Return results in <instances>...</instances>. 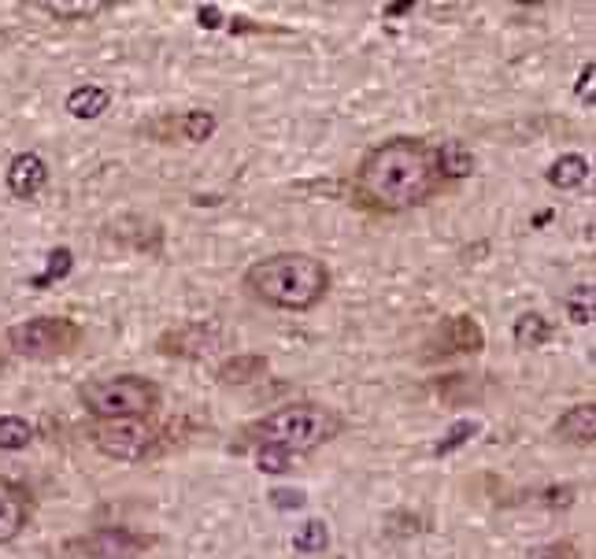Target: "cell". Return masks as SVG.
<instances>
[{"label":"cell","instance_id":"23","mask_svg":"<svg viewBox=\"0 0 596 559\" xmlns=\"http://www.w3.org/2000/svg\"><path fill=\"white\" fill-rule=\"evenodd\" d=\"M293 463V452H285V448L278 445H256V471L263 474H285Z\"/></svg>","mask_w":596,"mask_h":559},{"label":"cell","instance_id":"12","mask_svg":"<svg viewBox=\"0 0 596 559\" xmlns=\"http://www.w3.org/2000/svg\"><path fill=\"white\" fill-rule=\"evenodd\" d=\"M555 437H563V441L578 445V448H593L596 441V404L585 401V404H571L567 412L555 418Z\"/></svg>","mask_w":596,"mask_h":559},{"label":"cell","instance_id":"1","mask_svg":"<svg viewBox=\"0 0 596 559\" xmlns=\"http://www.w3.org/2000/svg\"><path fill=\"white\" fill-rule=\"evenodd\" d=\"M441 189L434 167V145L423 137H390L360 159L352 178L356 204L379 215H401L419 208Z\"/></svg>","mask_w":596,"mask_h":559},{"label":"cell","instance_id":"19","mask_svg":"<svg viewBox=\"0 0 596 559\" xmlns=\"http://www.w3.org/2000/svg\"><path fill=\"white\" fill-rule=\"evenodd\" d=\"M71 271H75V253H71L67 245H59V248H53V253H48L45 271L30 278V289H48V286L64 282V278L71 275Z\"/></svg>","mask_w":596,"mask_h":559},{"label":"cell","instance_id":"5","mask_svg":"<svg viewBox=\"0 0 596 559\" xmlns=\"http://www.w3.org/2000/svg\"><path fill=\"white\" fill-rule=\"evenodd\" d=\"M86 331L67 315H34L23 323L8 326L4 342L15 356L34 359V364H53V359L71 356L82 345Z\"/></svg>","mask_w":596,"mask_h":559},{"label":"cell","instance_id":"6","mask_svg":"<svg viewBox=\"0 0 596 559\" xmlns=\"http://www.w3.org/2000/svg\"><path fill=\"white\" fill-rule=\"evenodd\" d=\"M89 445L119 463H142L160 448V431L145 418H112V423L89 426Z\"/></svg>","mask_w":596,"mask_h":559},{"label":"cell","instance_id":"24","mask_svg":"<svg viewBox=\"0 0 596 559\" xmlns=\"http://www.w3.org/2000/svg\"><path fill=\"white\" fill-rule=\"evenodd\" d=\"M53 19H93L108 12V4H42Z\"/></svg>","mask_w":596,"mask_h":559},{"label":"cell","instance_id":"15","mask_svg":"<svg viewBox=\"0 0 596 559\" xmlns=\"http://www.w3.org/2000/svg\"><path fill=\"white\" fill-rule=\"evenodd\" d=\"M515 348H541L555 337V326L541 312H522L511 326Z\"/></svg>","mask_w":596,"mask_h":559},{"label":"cell","instance_id":"4","mask_svg":"<svg viewBox=\"0 0 596 559\" xmlns=\"http://www.w3.org/2000/svg\"><path fill=\"white\" fill-rule=\"evenodd\" d=\"M78 401L97 423L112 418H148L160 407L164 389L145 374H112L78 385Z\"/></svg>","mask_w":596,"mask_h":559},{"label":"cell","instance_id":"8","mask_svg":"<svg viewBox=\"0 0 596 559\" xmlns=\"http://www.w3.org/2000/svg\"><path fill=\"white\" fill-rule=\"evenodd\" d=\"M485 348V334L482 326L474 323L471 315H449L441 326H437V334L430 337V353L426 359H445V356H474Z\"/></svg>","mask_w":596,"mask_h":559},{"label":"cell","instance_id":"21","mask_svg":"<svg viewBox=\"0 0 596 559\" xmlns=\"http://www.w3.org/2000/svg\"><path fill=\"white\" fill-rule=\"evenodd\" d=\"M593 315H596V289H593V282L574 286L567 293V318L574 326H589Z\"/></svg>","mask_w":596,"mask_h":559},{"label":"cell","instance_id":"26","mask_svg":"<svg viewBox=\"0 0 596 559\" xmlns=\"http://www.w3.org/2000/svg\"><path fill=\"white\" fill-rule=\"evenodd\" d=\"M271 504L278 512H296V507L307 504L304 489H271Z\"/></svg>","mask_w":596,"mask_h":559},{"label":"cell","instance_id":"13","mask_svg":"<svg viewBox=\"0 0 596 559\" xmlns=\"http://www.w3.org/2000/svg\"><path fill=\"white\" fill-rule=\"evenodd\" d=\"M108 108H112V89L108 86H97V82H82L67 93V112L75 119H101Z\"/></svg>","mask_w":596,"mask_h":559},{"label":"cell","instance_id":"9","mask_svg":"<svg viewBox=\"0 0 596 559\" xmlns=\"http://www.w3.org/2000/svg\"><path fill=\"white\" fill-rule=\"evenodd\" d=\"M34 515V496L23 482L0 474V548L12 545L15 537H23Z\"/></svg>","mask_w":596,"mask_h":559},{"label":"cell","instance_id":"29","mask_svg":"<svg viewBox=\"0 0 596 559\" xmlns=\"http://www.w3.org/2000/svg\"><path fill=\"white\" fill-rule=\"evenodd\" d=\"M407 12H412V4H390V8H385V15H407Z\"/></svg>","mask_w":596,"mask_h":559},{"label":"cell","instance_id":"2","mask_svg":"<svg viewBox=\"0 0 596 559\" xmlns=\"http://www.w3.org/2000/svg\"><path fill=\"white\" fill-rule=\"evenodd\" d=\"M248 297L274 312H312L315 304L326 301L334 286L330 267L312 253H274L256 259L241 275Z\"/></svg>","mask_w":596,"mask_h":559},{"label":"cell","instance_id":"3","mask_svg":"<svg viewBox=\"0 0 596 559\" xmlns=\"http://www.w3.org/2000/svg\"><path fill=\"white\" fill-rule=\"evenodd\" d=\"M345 431V418L326 404L315 401H296L285 407H274L271 415H263L260 423H252L245 437H252L256 445H278L285 452L301 456L312 452L326 441H334Z\"/></svg>","mask_w":596,"mask_h":559},{"label":"cell","instance_id":"11","mask_svg":"<svg viewBox=\"0 0 596 559\" xmlns=\"http://www.w3.org/2000/svg\"><path fill=\"white\" fill-rule=\"evenodd\" d=\"M434 167H437V178H441V182H463V178L474 175L479 159H474V153L466 148V142L449 137V142L434 145Z\"/></svg>","mask_w":596,"mask_h":559},{"label":"cell","instance_id":"27","mask_svg":"<svg viewBox=\"0 0 596 559\" xmlns=\"http://www.w3.org/2000/svg\"><path fill=\"white\" fill-rule=\"evenodd\" d=\"M196 23H201L204 30H218L226 23V15H223V8H215V4H201L196 8Z\"/></svg>","mask_w":596,"mask_h":559},{"label":"cell","instance_id":"7","mask_svg":"<svg viewBox=\"0 0 596 559\" xmlns=\"http://www.w3.org/2000/svg\"><path fill=\"white\" fill-rule=\"evenodd\" d=\"M156 545L153 534L131 530V526H101V530L78 537L67 548L82 552L86 559H142Z\"/></svg>","mask_w":596,"mask_h":559},{"label":"cell","instance_id":"20","mask_svg":"<svg viewBox=\"0 0 596 559\" xmlns=\"http://www.w3.org/2000/svg\"><path fill=\"white\" fill-rule=\"evenodd\" d=\"M34 441V426L23 415H0V452H23Z\"/></svg>","mask_w":596,"mask_h":559},{"label":"cell","instance_id":"16","mask_svg":"<svg viewBox=\"0 0 596 559\" xmlns=\"http://www.w3.org/2000/svg\"><path fill=\"white\" fill-rule=\"evenodd\" d=\"M267 371V356L260 353H241V356H230L223 367H218V382L226 385H245V382H256Z\"/></svg>","mask_w":596,"mask_h":559},{"label":"cell","instance_id":"10","mask_svg":"<svg viewBox=\"0 0 596 559\" xmlns=\"http://www.w3.org/2000/svg\"><path fill=\"white\" fill-rule=\"evenodd\" d=\"M4 182L15 201H34V197L48 186V164L37 153H19L12 164H8Z\"/></svg>","mask_w":596,"mask_h":559},{"label":"cell","instance_id":"14","mask_svg":"<svg viewBox=\"0 0 596 559\" xmlns=\"http://www.w3.org/2000/svg\"><path fill=\"white\" fill-rule=\"evenodd\" d=\"M589 175H593V164L585 156L578 153H563V156H555V164L549 167V186L552 189H563V193H571V189H582L585 182H589Z\"/></svg>","mask_w":596,"mask_h":559},{"label":"cell","instance_id":"22","mask_svg":"<svg viewBox=\"0 0 596 559\" xmlns=\"http://www.w3.org/2000/svg\"><path fill=\"white\" fill-rule=\"evenodd\" d=\"M479 431H482L479 418H460V423H452L449 431H445L441 441L434 445V456H452L456 448H463V445L471 441V437L479 434Z\"/></svg>","mask_w":596,"mask_h":559},{"label":"cell","instance_id":"28","mask_svg":"<svg viewBox=\"0 0 596 559\" xmlns=\"http://www.w3.org/2000/svg\"><path fill=\"white\" fill-rule=\"evenodd\" d=\"M593 78H596V64L589 59V64L582 67V75H578V86H574V93H578L585 104H593Z\"/></svg>","mask_w":596,"mask_h":559},{"label":"cell","instance_id":"25","mask_svg":"<svg viewBox=\"0 0 596 559\" xmlns=\"http://www.w3.org/2000/svg\"><path fill=\"white\" fill-rule=\"evenodd\" d=\"M526 559H582L578 545L574 541H549V545H538Z\"/></svg>","mask_w":596,"mask_h":559},{"label":"cell","instance_id":"17","mask_svg":"<svg viewBox=\"0 0 596 559\" xmlns=\"http://www.w3.org/2000/svg\"><path fill=\"white\" fill-rule=\"evenodd\" d=\"M175 119V137H182V142L190 145H204L215 137V115L204 112V108H196V112H182V115H171Z\"/></svg>","mask_w":596,"mask_h":559},{"label":"cell","instance_id":"18","mask_svg":"<svg viewBox=\"0 0 596 559\" xmlns=\"http://www.w3.org/2000/svg\"><path fill=\"white\" fill-rule=\"evenodd\" d=\"M290 545H293V552H301V556H323L326 548H330V526H326L323 518H304V523L293 530Z\"/></svg>","mask_w":596,"mask_h":559}]
</instances>
